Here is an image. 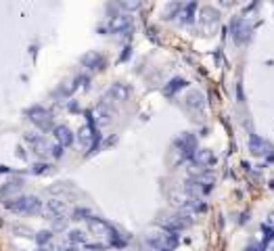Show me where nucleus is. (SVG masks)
Instances as JSON below:
<instances>
[{
	"mask_svg": "<svg viewBox=\"0 0 274 251\" xmlns=\"http://www.w3.org/2000/svg\"><path fill=\"white\" fill-rule=\"evenodd\" d=\"M7 209L15 214H38L42 212V201L34 197V195H21V197L7 201Z\"/></svg>",
	"mask_w": 274,
	"mask_h": 251,
	"instance_id": "nucleus-1",
	"label": "nucleus"
},
{
	"mask_svg": "<svg viewBox=\"0 0 274 251\" xmlns=\"http://www.w3.org/2000/svg\"><path fill=\"white\" fill-rule=\"evenodd\" d=\"M145 241L153 251H168L176 245V234L168 230H149Z\"/></svg>",
	"mask_w": 274,
	"mask_h": 251,
	"instance_id": "nucleus-2",
	"label": "nucleus"
},
{
	"mask_svg": "<svg viewBox=\"0 0 274 251\" xmlns=\"http://www.w3.org/2000/svg\"><path fill=\"white\" fill-rule=\"evenodd\" d=\"M88 230L92 234L101 236V239H107V241H115L117 239V232L109 226L105 220H101V218H90L88 220Z\"/></svg>",
	"mask_w": 274,
	"mask_h": 251,
	"instance_id": "nucleus-3",
	"label": "nucleus"
},
{
	"mask_svg": "<svg viewBox=\"0 0 274 251\" xmlns=\"http://www.w3.org/2000/svg\"><path fill=\"white\" fill-rule=\"evenodd\" d=\"M251 36V25L245 19H235L232 21V38H235L237 44H245Z\"/></svg>",
	"mask_w": 274,
	"mask_h": 251,
	"instance_id": "nucleus-4",
	"label": "nucleus"
},
{
	"mask_svg": "<svg viewBox=\"0 0 274 251\" xmlns=\"http://www.w3.org/2000/svg\"><path fill=\"white\" fill-rule=\"evenodd\" d=\"M174 145H176L178 151L182 153V155H186V157H193V155H195L197 141H195V136L190 134V132H186V134H182V136H178Z\"/></svg>",
	"mask_w": 274,
	"mask_h": 251,
	"instance_id": "nucleus-5",
	"label": "nucleus"
},
{
	"mask_svg": "<svg viewBox=\"0 0 274 251\" xmlns=\"http://www.w3.org/2000/svg\"><path fill=\"white\" fill-rule=\"evenodd\" d=\"M27 115H30V119L38 126L40 130H46V128H50V123H52V119H50V113L44 109V107H34V109H30L27 111Z\"/></svg>",
	"mask_w": 274,
	"mask_h": 251,
	"instance_id": "nucleus-6",
	"label": "nucleus"
},
{
	"mask_svg": "<svg viewBox=\"0 0 274 251\" xmlns=\"http://www.w3.org/2000/svg\"><path fill=\"white\" fill-rule=\"evenodd\" d=\"M130 99V88L126 86V84H113L111 88L107 90V101L105 103H121V101H128Z\"/></svg>",
	"mask_w": 274,
	"mask_h": 251,
	"instance_id": "nucleus-7",
	"label": "nucleus"
},
{
	"mask_svg": "<svg viewBox=\"0 0 274 251\" xmlns=\"http://www.w3.org/2000/svg\"><path fill=\"white\" fill-rule=\"evenodd\" d=\"M65 212H67V205L63 201H59V199H50V201H46L42 205V214L46 218H50V220L57 218V216H65Z\"/></svg>",
	"mask_w": 274,
	"mask_h": 251,
	"instance_id": "nucleus-8",
	"label": "nucleus"
},
{
	"mask_svg": "<svg viewBox=\"0 0 274 251\" xmlns=\"http://www.w3.org/2000/svg\"><path fill=\"white\" fill-rule=\"evenodd\" d=\"M54 141H57V145L59 147H70V145H74V132L67 128V126H54Z\"/></svg>",
	"mask_w": 274,
	"mask_h": 251,
	"instance_id": "nucleus-9",
	"label": "nucleus"
},
{
	"mask_svg": "<svg viewBox=\"0 0 274 251\" xmlns=\"http://www.w3.org/2000/svg\"><path fill=\"white\" fill-rule=\"evenodd\" d=\"M94 117H97V123H109L113 119V115H115V111L109 107V103H101V105H97V109H94V113H92Z\"/></svg>",
	"mask_w": 274,
	"mask_h": 251,
	"instance_id": "nucleus-10",
	"label": "nucleus"
},
{
	"mask_svg": "<svg viewBox=\"0 0 274 251\" xmlns=\"http://www.w3.org/2000/svg\"><path fill=\"white\" fill-rule=\"evenodd\" d=\"M201 23H203V27L205 30H216L218 27V11L216 9H212V7H205L203 11H201Z\"/></svg>",
	"mask_w": 274,
	"mask_h": 251,
	"instance_id": "nucleus-11",
	"label": "nucleus"
},
{
	"mask_svg": "<svg viewBox=\"0 0 274 251\" xmlns=\"http://www.w3.org/2000/svg\"><path fill=\"white\" fill-rule=\"evenodd\" d=\"M186 105L188 109H195V111H201L205 107V96L201 90H190L188 96H186Z\"/></svg>",
	"mask_w": 274,
	"mask_h": 251,
	"instance_id": "nucleus-12",
	"label": "nucleus"
},
{
	"mask_svg": "<svg viewBox=\"0 0 274 251\" xmlns=\"http://www.w3.org/2000/svg\"><path fill=\"white\" fill-rule=\"evenodd\" d=\"M249 149H251L253 155H266L268 151H274V149H270V145L266 141H262V138H257V136H251Z\"/></svg>",
	"mask_w": 274,
	"mask_h": 251,
	"instance_id": "nucleus-13",
	"label": "nucleus"
},
{
	"mask_svg": "<svg viewBox=\"0 0 274 251\" xmlns=\"http://www.w3.org/2000/svg\"><path fill=\"white\" fill-rule=\"evenodd\" d=\"M193 161H195L197 165L205 167V165H212V163H214V155H212L210 149H199V151H195Z\"/></svg>",
	"mask_w": 274,
	"mask_h": 251,
	"instance_id": "nucleus-14",
	"label": "nucleus"
},
{
	"mask_svg": "<svg viewBox=\"0 0 274 251\" xmlns=\"http://www.w3.org/2000/svg\"><path fill=\"white\" fill-rule=\"evenodd\" d=\"M109 30L115 32V34H121V32H128L130 30V19L128 17H113L111 25H109Z\"/></svg>",
	"mask_w": 274,
	"mask_h": 251,
	"instance_id": "nucleus-15",
	"label": "nucleus"
},
{
	"mask_svg": "<svg viewBox=\"0 0 274 251\" xmlns=\"http://www.w3.org/2000/svg\"><path fill=\"white\" fill-rule=\"evenodd\" d=\"M78 141L82 143V147H88L94 141V130L90 128V126H82L80 132H78Z\"/></svg>",
	"mask_w": 274,
	"mask_h": 251,
	"instance_id": "nucleus-16",
	"label": "nucleus"
},
{
	"mask_svg": "<svg viewBox=\"0 0 274 251\" xmlns=\"http://www.w3.org/2000/svg\"><path fill=\"white\" fill-rule=\"evenodd\" d=\"M82 63L84 65H88V67H92V69H101L103 67V57L99 52H88L84 59H82Z\"/></svg>",
	"mask_w": 274,
	"mask_h": 251,
	"instance_id": "nucleus-17",
	"label": "nucleus"
},
{
	"mask_svg": "<svg viewBox=\"0 0 274 251\" xmlns=\"http://www.w3.org/2000/svg\"><path fill=\"white\" fill-rule=\"evenodd\" d=\"M67 241L74 243V245H86L88 236H86V232H82V230H70V232H67Z\"/></svg>",
	"mask_w": 274,
	"mask_h": 251,
	"instance_id": "nucleus-18",
	"label": "nucleus"
},
{
	"mask_svg": "<svg viewBox=\"0 0 274 251\" xmlns=\"http://www.w3.org/2000/svg\"><path fill=\"white\" fill-rule=\"evenodd\" d=\"M50 239H52L50 230H42V232H38V234H36V241H38L40 245H46V243H48Z\"/></svg>",
	"mask_w": 274,
	"mask_h": 251,
	"instance_id": "nucleus-19",
	"label": "nucleus"
},
{
	"mask_svg": "<svg viewBox=\"0 0 274 251\" xmlns=\"http://www.w3.org/2000/svg\"><path fill=\"white\" fill-rule=\"evenodd\" d=\"M67 224V218L65 216H57V218H52V228L54 230H63Z\"/></svg>",
	"mask_w": 274,
	"mask_h": 251,
	"instance_id": "nucleus-20",
	"label": "nucleus"
},
{
	"mask_svg": "<svg viewBox=\"0 0 274 251\" xmlns=\"http://www.w3.org/2000/svg\"><path fill=\"white\" fill-rule=\"evenodd\" d=\"M170 84H174V86H168V88H166V92H168V94H170V92L174 94L178 88H184V86H186V82H184V80H180V78L174 80V82H170Z\"/></svg>",
	"mask_w": 274,
	"mask_h": 251,
	"instance_id": "nucleus-21",
	"label": "nucleus"
},
{
	"mask_svg": "<svg viewBox=\"0 0 274 251\" xmlns=\"http://www.w3.org/2000/svg\"><path fill=\"white\" fill-rule=\"evenodd\" d=\"M50 155H52V157H61V155H63V147L50 145Z\"/></svg>",
	"mask_w": 274,
	"mask_h": 251,
	"instance_id": "nucleus-22",
	"label": "nucleus"
},
{
	"mask_svg": "<svg viewBox=\"0 0 274 251\" xmlns=\"http://www.w3.org/2000/svg\"><path fill=\"white\" fill-rule=\"evenodd\" d=\"M121 9H128V11H132V9H141V3H124V5H119Z\"/></svg>",
	"mask_w": 274,
	"mask_h": 251,
	"instance_id": "nucleus-23",
	"label": "nucleus"
},
{
	"mask_svg": "<svg viewBox=\"0 0 274 251\" xmlns=\"http://www.w3.org/2000/svg\"><path fill=\"white\" fill-rule=\"evenodd\" d=\"M247 251H262V249H259L257 245H251V247H247Z\"/></svg>",
	"mask_w": 274,
	"mask_h": 251,
	"instance_id": "nucleus-24",
	"label": "nucleus"
}]
</instances>
